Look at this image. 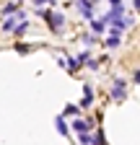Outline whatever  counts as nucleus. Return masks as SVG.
Returning a JSON list of instances; mask_svg holds the SVG:
<instances>
[{
  "mask_svg": "<svg viewBox=\"0 0 140 145\" xmlns=\"http://www.w3.org/2000/svg\"><path fill=\"white\" fill-rule=\"evenodd\" d=\"M47 24H49V29L55 31V34H60V31H62V26H65V16H60V13H52V16L47 18Z\"/></svg>",
  "mask_w": 140,
  "mask_h": 145,
  "instance_id": "f257e3e1",
  "label": "nucleus"
},
{
  "mask_svg": "<svg viewBox=\"0 0 140 145\" xmlns=\"http://www.w3.org/2000/svg\"><path fill=\"white\" fill-rule=\"evenodd\" d=\"M34 3H37V5H52L55 0H34Z\"/></svg>",
  "mask_w": 140,
  "mask_h": 145,
  "instance_id": "ddd939ff",
  "label": "nucleus"
},
{
  "mask_svg": "<svg viewBox=\"0 0 140 145\" xmlns=\"http://www.w3.org/2000/svg\"><path fill=\"white\" fill-rule=\"evenodd\" d=\"M135 83H140V70H137V72H135Z\"/></svg>",
  "mask_w": 140,
  "mask_h": 145,
  "instance_id": "2eb2a0df",
  "label": "nucleus"
},
{
  "mask_svg": "<svg viewBox=\"0 0 140 145\" xmlns=\"http://www.w3.org/2000/svg\"><path fill=\"white\" fill-rule=\"evenodd\" d=\"M135 8H137V10H140V0H135Z\"/></svg>",
  "mask_w": 140,
  "mask_h": 145,
  "instance_id": "dca6fc26",
  "label": "nucleus"
},
{
  "mask_svg": "<svg viewBox=\"0 0 140 145\" xmlns=\"http://www.w3.org/2000/svg\"><path fill=\"white\" fill-rule=\"evenodd\" d=\"M94 104V91H91V86H86L83 88V101H80V106H91Z\"/></svg>",
  "mask_w": 140,
  "mask_h": 145,
  "instance_id": "39448f33",
  "label": "nucleus"
},
{
  "mask_svg": "<svg viewBox=\"0 0 140 145\" xmlns=\"http://www.w3.org/2000/svg\"><path fill=\"white\" fill-rule=\"evenodd\" d=\"M109 3H112V5H122V0H109Z\"/></svg>",
  "mask_w": 140,
  "mask_h": 145,
  "instance_id": "4468645a",
  "label": "nucleus"
},
{
  "mask_svg": "<svg viewBox=\"0 0 140 145\" xmlns=\"http://www.w3.org/2000/svg\"><path fill=\"white\" fill-rule=\"evenodd\" d=\"M91 29H94V34H104V29H107V21H91Z\"/></svg>",
  "mask_w": 140,
  "mask_h": 145,
  "instance_id": "6e6552de",
  "label": "nucleus"
},
{
  "mask_svg": "<svg viewBox=\"0 0 140 145\" xmlns=\"http://www.w3.org/2000/svg\"><path fill=\"white\" fill-rule=\"evenodd\" d=\"M107 47H109V49H114V47H119V34H117V31H112V36H109V39H107Z\"/></svg>",
  "mask_w": 140,
  "mask_h": 145,
  "instance_id": "423d86ee",
  "label": "nucleus"
},
{
  "mask_svg": "<svg viewBox=\"0 0 140 145\" xmlns=\"http://www.w3.org/2000/svg\"><path fill=\"white\" fill-rule=\"evenodd\" d=\"M73 130L80 135V132H88L91 130V122L88 119H73Z\"/></svg>",
  "mask_w": 140,
  "mask_h": 145,
  "instance_id": "20e7f679",
  "label": "nucleus"
},
{
  "mask_svg": "<svg viewBox=\"0 0 140 145\" xmlns=\"http://www.w3.org/2000/svg\"><path fill=\"white\" fill-rule=\"evenodd\" d=\"M78 142H80V145H94V140L88 137V132H80V137H78Z\"/></svg>",
  "mask_w": 140,
  "mask_h": 145,
  "instance_id": "1a4fd4ad",
  "label": "nucleus"
},
{
  "mask_svg": "<svg viewBox=\"0 0 140 145\" xmlns=\"http://www.w3.org/2000/svg\"><path fill=\"white\" fill-rule=\"evenodd\" d=\"M13 10H16V3H8V5H5V8H3V13H8V16H10V13H13Z\"/></svg>",
  "mask_w": 140,
  "mask_h": 145,
  "instance_id": "f8f14e48",
  "label": "nucleus"
},
{
  "mask_svg": "<svg viewBox=\"0 0 140 145\" xmlns=\"http://www.w3.org/2000/svg\"><path fill=\"white\" fill-rule=\"evenodd\" d=\"M86 65H88L91 70H99V65H101V62H99V60H88V62H86Z\"/></svg>",
  "mask_w": 140,
  "mask_h": 145,
  "instance_id": "9b49d317",
  "label": "nucleus"
},
{
  "mask_svg": "<svg viewBox=\"0 0 140 145\" xmlns=\"http://www.w3.org/2000/svg\"><path fill=\"white\" fill-rule=\"evenodd\" d=\"M55 127H57V132H60V135H67V124H65V119H62V117H57V119H55Z\"/></svg>",
  "mask_w": 140,
  "mask_h": 145,
  "instance_id": "0eeeda50",
  "label": "nucleus"
},
{
  "mask_svg": "<svg viewBox=\"0 0 140 145\" xmlns=\"http://www.w3.org/2000/svg\"><path fill=\"white\" fill-rule=\"evenodd\" d=\"M125 93H127V91H125V80L117 78L114 86H112V99H114V101H125Z\"/></svg>",
  "mask_w": 140,
  "mask_h": 145,
  "instance_id": "f03ea898",
  "label": "nucleus"
},
{
  "mask_svg": "<svg viewBox=\"0 0 140 145\" xmlns=\"http://www.w3.org/2000/svg\"><path fill=\"white\" fill-rule=\"evenodd\" d=\"M132 26V21H130V18H114V21H112V31H122V29H130Z\"/></svg>",
  "mask_w": 140,
  "mask_h": 145,
  "instance_id": "7ed1b4c3",
  "label": "nucleus"
},
{
  "mask_svg": "<svg viewBox=\"0 0 140 145\" xmlns=\"http://www.w3.org/2000/svg\"><path fill=\"white\" fill-rule=\"evenodd\" d=\"M94 145H107V137H104V132H99V135L94 137Z\"/></svg>",
  "mask_w": 140,
  "mask_h": 145,
  "instance_id": "9d476101",
  "label": "nucleus"
},
{
  "mask_svg": "<svg viewBox=\"0 0 140 145\" xmlns=\"http://www.w3.org/2000/svg\"><path fill=\"white\" fill-rule=\"evenodd\" d=\"M16 3H21V0H16Z\"/></svg>",
  "mask_w": 140,
  "mask_h": 145,
  "instance_id": "f3484780",
  "label": "nucleus"
}]
</instances>
